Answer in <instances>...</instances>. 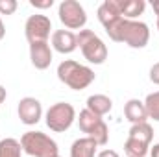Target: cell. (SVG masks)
<instances>
[{"mask_svg":"<svg viewBox=\"0 0 159 157\" xmlns=\"http://www.w3.org/2000/svg\"><path fill=\"white\" fill-rule=\"evenodd\" d=\"M109 35V39L115 43H124L129 48H144L150 41V28L146 22L141 20H128V19H120L119 22L106 32Z\"/></svg>","mask_w":159,"mask_h":157,"instance_id":"1","label":"cell"},{"mask_svg":"<svg viewBox=\"0 0 159 157\" xmlns=\"http://www.w3.org/2000/svg\"><path fill=\"white\" fill-rule=\"evenodd\" d=\"M57 78L72 91H83L94 81V72L91 67H85L74 59H65L57 65Z\"/></svg>","mask_w":159,"mask_h":157,"instance_id":"2","label":"cell"},{"mask_svg":"<svg viewBox=\"0 0 159 157\" xmlns=\"http://www.w3.org/2000/svg\"><path fill=\"white\" fill-rule=\"evenodd\" d=\"M22 152L32 157H56L59 155L57 142L43 131H26L20 137Z\"/></svg>","mask_w":159,"mask_h":157,"instance_id":"3","label":"cell"},{"mask_svg":"<svg viewBox=\"0 0 159 157\" xmlns=\"http://www.w3.org/2000/svg\"><path fill=\"white\" fill-rule=\"evenodd\" d=\"M78 46L83 57L93 65H102L107 59V46L93 30H80L76 34Z\"/></svg>","mask_w":159,"mask_h":157,"instance_id":"4","label":"cell"},{"mask_svg":"<svg viewBox=\"0 0 159 157\" xmlns=\"http://www.w3.org/2000/svg\"><path fill=\"white\" fill-rule=\"evenodd\" d=\"M80 129L85 133V137H91L98 146H106L109 141V128L104 122V118L91 113L89 109H81L78 117Z\"/></svg>","mask_w":159,"mask_h":157,"instance_id":"5","label":"cell"},{"mask_svg":"<svg viewBox=\"0 0 159 157\" xmlns=\"http://www.w3.org/2000/svg\"><path fill=\"white\" fill-rule=\"evenodd\" d=\"M74 120H76V109L69 102H57V104L50 105L46 115H44L46 126L56 133L67 131L74 124Z\"/></svg>","mask_w":159,"mask_h":157,"instance_id":"6","label":"cell"},{"mask_svg":"<svg viewBox=\"0 0 159 157\" xmlns=\"http://www.w3.org/2000/svg\"><path fill=\"white\" fill-rule=\"evenodd\" d=\"M59 20L69 30H83L87 24V13L78 0H63L57 9Z\"/></svg>","mask_w":159,"mask_h":157,"instance_id":"7","label":"cell"},{"mask_svg":"<svg viewBox=\"0 0 159 157\" xmlns=\"http://www.w3.org/2000/svg\"><path fill=\"white\" fill-rule=\"evenodd\" d=\"M52 32V20L46 15H30L24 24V35L28 43H48Z\"/></svg>","mask_w":159,"mask_h":157,"instance_id":"8","label":"cell"},{"mask_svg":"<svg viewBox=\"0 0 159 157\" xmlns=\"http://www.w3.org/2000/svg\"><path fill=\"white\" fill-rule=\"evenodd\" d=\"M17 113H19V118L22 124L26 126H35L43 118V105L37 98L34 96H24L20 98L19 102V107H17Z\"/></svg>","mask_w":159,"mask_h":157,"instance_id":"9","label":"cell"},{"mask_svg":"<svg viewBox=\"0 0 159 157\" xmlns=\"http://www.w3.org/2000/svg\"><path fill=\"white\" fill-rule=\"evenodd\" d=\"M30 59L37 70H46L52 63V46L48 43H32L30 44Z\"/></svg>","mask_w":159,"mask_h":157,"instance_id":"10","label":"cell"},{"mask_svg":"<svg viewBox=\"0 0 159 157\" xmlns=\"http://www.w3.org/2000/svg\"><path fill=\"white\" fill-rule=\"evenodd\" d=\"M52 48L59 54H72L78 48L76 34L70 30H56L52 34Z\"/></svg>","mask_w":159,"mask_h":157,"instance_id":"11","label":"cell"},{"mask_svg":"<svg viewBox=\"0 0 159 157\" xmlns=\"http://www.w3.org/2000/svg\"><path fill=\"white\" fill-rule=\"evenodd\" d=\"M124 115L126 118L133 124H143L148 120V113H146V107H144V102L139 100V98H131L126 102L124 105Z\"/></svg>","mask_w":159,"mask_h":157,"instance_id":"12","label":"cell"},{"mask_svg":"<svg viewBox=\"0 0 159 157\" xmlns=\"http://www.w3.org/2000/svg\"><path fill=\"white\" fill-rule=\"evenodd\" d=\"M115 4H117L119 13L128 20H135L146 9V2L144 0H115Z\"/></svg>","mask_w":159,"mask_h":157,"instance_id":"13","label":"cell"},{"mask_svg":"<svg viewBox=\"0 0 159 157\" xmlns=\"http://www.w3.org/2000/svg\"><path fill=\"white\" fill-rule=\"evenodd\" d=\"M85 109H89L91 113H94L98 117H104L113 109V100L109 96H106V94H91L87 98Z\"/></svg>","mask_w":159,"mask_h":157,"instance_id":"14","label":"cell"},{"mask_svg":"<svg viewBox=\"0 0 159 157\" xmlns=\"http://www.w3.org/2000/svg\"><path fill=\"white\" fill-rule=\"evenodd\" d=\"M98 144L91 137L76 139L70 146V157H96Z\"/></svg>","mask_w":159,"mask_h":157,"instance_id":"15","label":"cell"},{"mask_svg":"<svg viewBox=\"0 0 159 157\" xmlns=\"http://www.w3.org/2000/svg\"><path fill=\"white\" fill-rule=\"evenodd\" d=\"M128 137L137 141V142H143L146 146L152 144V139H154V129L148 122H143V124H133L128 131Z\"/></svg>","mask_w":159,"mask_h":157,"instance_id":"16","label":"cell"},{"mask_svg":"<svg viewBox=\"0 0 159 157\" xmlns=\"http://www.w3.org/2000/svg\"><path fill=\"white\" fill-rule=\"evenodd\" d=\"M0 157H22V146L17 139H2L0 141Z\"/></svg>","mask_w":159,"mask_h":157,"instance_id":"17","label":"cell"},{"mask_svg":"<svg viewBox=\"0 0 159 157\" xmlns=\"http://www.w3.org/2000/svg\"><path fill=\"white\" fill-rule=\"evenodd\" d=\"M124 152H126L128 157H146V154L150 152V146H146L143 142H137V141L128 137L126 142H124Z\"/></svg>","mask_w":159,"mask_h":157,"instance_id":"18","label":"cell"},{"mask_svg":"<svg viewBox=\"0 0 159 157\" xmlns=\"http://www.w3.org/2000/svg\"><path fill=\"white\" fill-rule=\"evenodd\" d=\"M144 107H146V113H148V118L159 122V91L156 92H150L144 100Z\"/></svg>","mask_w":159,"mask_h":157,"instance_id":"19","label":"cell"},{"mask_svg":"<svg viewBox=\"0 0 159 157\" xmlns=\"http://www.w3.org/2000/svg\"><path fill=\"white\" fill-rule=\"evenodd\" d=\"M17 7V0H0V15H13Z\"/></svg>","mask_w":159,"mask_h":157,"instance_id":"20","label":"cell"},{"mask_svg":"<svg viewBox=\"0 0 159 157\" xmlns=\"http://www.w3.org/2000/svg\"><path fill=\"white\" fill-rule=\"evenodd\" d=\"M30 6L35 9H48L54 6V0H30Z\"/></svg>","mask_w":159,"mask_h":157,"instance_id":"21","label":"cell"},{"mask_svg":"<svg viewBox=\"0 0 159 157\" xmlns=\"http://www.w3.org/2000/svg\"><path fill=\"white\" fill-rule=\"evenodd\" d=\"M150 81L159 85V63H154L150 69Z\"/></svg>","mask_w":159,"mask_h":157,"instance_id":"22","label":"cell"},{"mask_svg":"<svg viewBox=\"0 0 159 157\" xmlns=\"http://www.w3.org/2000/svg\"><path fill=\"white\" fill-rule=\"evenodd\" d=\"M96 157H120L115 150H111V148H106V150H102V152H98Z\"/></svg>","mask_w":159,"mask_h":157,"instance_id":"23","label":"cell"},{"mask_svg":"<svg viewBox=\"0 0 159 157\" xmlns=\"http://www.w3.org/2000/svg\"><path fill=\"white\" fill-rule=\"evenodd\" d=\"M4 35H6V26H4V22H2V19H0V41L4 39Z\"/></svg>","mask_w":159,"mask_h":157,"instance_id":"24","label":"cell"},{"mask_svg":"<svg viewBox=\"0 0 159 157\" xmlns=\"http://www.w3.org/2000/svg\"><path fill=\"white\" fill-rule=\"evenodd\" d=\"M4 100H6V89H4V87L0 85V104H2Z\"/></svg>","mask_w":159,"mask_h":157,"instance_id":"25","label":"cell"},{"mask_svg":"<svg viewBox=\"0 0 159 157\" xmlns=\"http://www.w3.org/2000/svg\"><path fill=\"white\" fill-rule=\"evenodd\" d=\"M152 7H154V11H156V15L159 17V0H156V2H152Z\"/></svg>","mask_w":159,"mask_h":157,"instance_id":"26","label":"cell"},{"mask_svg":"<svg viewBox=\"0 0 159 157\" xmlns=\"http://www.w3.org/2000/svg\"><path fill=\"white\" fill-rule=\"evenodd\" d=\"M157 30H159V17H157Z\"/></svg>","mask_w":159,"mask_h":157,"instance_id":"27","label":"cell"},{"mask_svg":"<svg viewBox=\"0 0 159 157\" xmlns=\"http://www.w3.org/2000/svg\"><path fill=\"white\" fill-rule=\"evenodd\" d=\"M56 157H61V155H56Z\"/></svg>","mask_w":159,"mask_h":157,"instance_id":"28","label":"cell"}]
</instances>
